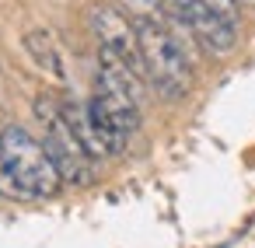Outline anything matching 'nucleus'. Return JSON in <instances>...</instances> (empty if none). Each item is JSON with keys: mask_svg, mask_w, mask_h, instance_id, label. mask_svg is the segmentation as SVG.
<instances>
[{"mask_svg": "<svg viewBox=\"0 0 255 248\" xmlns=\"http://www.w3.org/2000/svg\"><path fill=\"white\" fill-rule=\"evenodd\" d=\"M133 32L143 81H150V88L164 98H185L192 88V63L171 28L161 18H133Z\"/></svg>", "mask_w": 255, "mask_h": 248, "instance_id": "f257e3e1", "label": "nucleus"}, {"mask_svg": "<svg viewBox=\"0 0 255 248\" xmlns=\"http://www.w3.org/2000/svg\"><path fill=\"white\" fill-rule=\"evenodd\" d=\"M0 171L14 196L25 199H49L60 192V175L42 147L25 126H4L0 129Z\"/></svg>", "mask_w": 255, "mask_h": 248, "instance_id": "f03ea898", "label": "nucleus"}, {"mask_svg": "<svg viewBox=\"0 0 255 248\" xmlns=\"http://www.w3.org/2000/svg\"><path fill=\"white\" fill-rule=\"evenodd\" d=\"M35 116L42 123V147L60 175V182L70 185H91L95 178V161L84 154V147L77 143V136L70 133L63 112H60V98L53 95H39L35 98Z\"/></svg>", "mask_w": 255, "mask_h": 248, "instance_id": "7ed1b4c3", "label": "nucleus"}, {"mask_svg": "<svg viewBox=\"0 0 255 248\" xmlns=\"http://www.w3.org/2000/svg\"><path fill=\"white\" fill-rule=\"evenodd\" d=\"M164 11L213 56H227L238 42L234 21H227L224 14H217L203 0H164Z\"/></svg>", "mask_w": 255, "mask_h": 248, "instance_id": "20e7f679", "label": "nucleus"}, {"mask_svg": "<svg viewBox=\"0 0 255 248\" xmlns=\"http://www.w3.org/2000/svg\"><path fill=\"white\" fill-rule=\"evenodd\" d=\"M88 25L98 39V49H109L112 56H119L126 67H133L140 77H143V67H140V49H136V32H133V21L119 11V7H109V4H95L88 11Z\"/></svg>", "mask_w": 255, "mask_h": 248, "instance_id": "39448f33", "label": "nucleus"}, {"mask_svg": "<svg viewBox=\"0 0 255 248\" xmlns=\"http://www.w3.org/2000/svg\"><path fill=\"white\" fill-rule=\"evenodd\" d=\"M21 46H25V53H28V60L42 70V74H49L53 81H67V60H63V53H60V46H56V39L46 32V28H28L25 32V39H21Z\"/></svg>", "mask_w": 255, "mask_h": 248, "instance_id": "423d86ee", "label": "nucleus"}, {"mask_svg": "<svg viewBox=\"0 0 255 248\" xmlns=\"http://www.w3.org/2000/svg\"><path fill=\"white\" fill-rule=\"evenodd\" d=\"M123 11H129L133 18H161L164 21V0H116Z\"/></svg>", "mask_w": 255, "mask_h": 248, "instance_id": "0eeeda50", "label": "nucleus"}, {"mask_svg": "<svg viewBox=\"0 0 255 248\" xmlns=\"http://www.w3.org/2000/svg\"><path fill=\"white\" fill-rule=\"evenodd\" d=\"M238 4H255V0H238Z\"/></svg>", "mask_w": 255, "mask_h": 248, "instance_id": "6e6552de", "label": "nucleus"}]
</instances>
